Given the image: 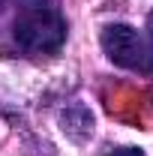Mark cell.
<instances>
[{"label": "cell", "instance_id": "6da1fadb", "mask_svg": "<svg viewBox=\"0 0 153 156\" xmlns=\"http://www.w3.org/2000/svg\"><path fill=\"white\" fill-rule=\"evenodd\" d=\"M66 42L57 0H0V54L51 57Z\"/></svg>", "mask_w": 153, "mask_h": 156}, {"label": "cell", "instance_id": "7a4b0ae2", "mask_svg": "<svg viewBox=\"0 0 153 156\" xmlns=\"http://www.w3.org/2000/svg\"><path fill=\"white\" fill-rule=\"evenodd\" d=\"M99 42L114 66L138 75H153V33L135 30L129 24H108L102 27Z\"/></svg>", "mask_w": 153, "mask_h": 156}, {"label": "cell", "instance_id": "3957f363", "mask_svg": "<svg viewBox=\"0 0 153 156\" xmlns=\"http://www.w3.org/2000/svg\"><path fill=\"white\" fill-rule=\"evenodd\" d=\"M105 156H144V150H138V147H117V150H111Z\"/></svg>", "mask_w": 153, "mask_h": 156}]
</instances>
